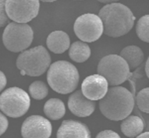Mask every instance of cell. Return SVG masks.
<instances>
[{
  "label": "cell",
  "instance_id": "obj_14",
  "mask_svg": "<svg viewBox=\"0 0 149 138\" xmlns=\"http://www.w3.org/2000/svg\"><path fill=\"white\" fill-rule=\"evenodd\" d=\"M70 40L68 34L62 30L52 32L47 38L46 44L48 49L55 54H61L70 46Z\"/></svg>",
  "mask_w": 149,
  "mask_h": 138
},
{
  "label": "cell",
  "instance_id": "obj_20",
  "mask_svg": "<svg viewBox=\"0 0 149 138\" xmlns=\"http://www.w3.org/2000/svg\"><path fill=\"white\" fill-rule=\"evenodd\" d=\"M148 15H145L141 16L136 24V31L138 37L142 41L148 43Z\"/></svg>",
  "mask_w": 149,
  "mask_h": 138
},
{
  "label": "cell",
  "instance_id": "obj_18",
  "mask_svg": "<svg viewBox=\"0 0 149 138\" xmlns=\"http://www.w3.org/2000/svg\"><path fill=\"white\" fill-rule=\"evenodd\" d=\"M44 112L52 120H58L62 118L66 112L63 102L58 98L48 99L44 106Z\"/></svg>",
  "mask_w": 149,
  "mask_h": 138
},
{
  "label": "cell",
  "instance_id": "obj_6",
  "mask_svg": "<svg viewBox=\"0 0 149 138\" xmlns=\"http://www.w3.org/2000/svg\"><path fill=\"white\" fill-rule=\"evenodd\" d=\"M97 72L107 80L110 85L122 84L130 75L127 63L117 54H109L102 57L98 64Z\"/></svg>",
  "mask_w": 149,
  "mask_h": 138
},
{
  "label": "cell",
  "instance_id": "obj_2",
  "mask_svg": "<svg viewBox=\"0 0 149 138\" xmlns=\"http://www.w3.org/2000/svg\"><path fill=\"white\" fill-rule=\"evenodd\" d=\"M134 105L133 94L126 88L111 87L100 99L101 112L107 118L115 121L123 120L132 112Z\"/></svg>",
  "mask_w": 149,
  "mask_h": 138
},
{
  "label": "cell",
  "instance_id": "obj_17",
  "mask_svg": "<svg viewBox=\"0 0 149 138\" xmlns=\"http://www.w3.org/2000/svg\"><path fill=\"white\" fill-rule=\"evenodd\" d=\"M69 57L76 63H83L91 55V50L87 44L82 41L73 42L69 47Z\"/></svg>",
  "mask_w": 149,
  "mask_h": 138
},
{
  "label": "cell",
  "instance_id": "obj_12",
  "mask_svg": "<svg viewBox=\"0 0 149 138\" xmlns=\"http://www.w3.org/2000/svg\"><path fill=\"white\" fill-rule=\"evenodd\" d=\"M68 108L72 113L79 117H87L95 110V103L86 98L81 90L72 93L68 102Z\"/></svg>",
  "mask_w": 149,
  "mask_h": 138
},
{
  "label": "cell",
  "instance_id": "obj_21",
  "mask_svg": "<svg viewBox=\"0 0 149 138\" xmlns=\"http://www.w3.org/2000/svg\"><path fill=\"white\" fill-rule=\"evenodd\" d=\"M148 94L149 89L147 87L139 92L136 96V103L138 108L141 111L147 113L149 112Z\"/></svg>",
  "mask_w": 149,
  "mask_h": 138
},
{
  "label": "cell",
  "instance_id": "obj_29",
  "mask_svg": "<svg viewBox=\"0 0 149 138\" xmlns=\"http://www.w3.org/2000/svg\"><path fill=\"white\" fill-rule=\"evenodd\" d=\"M39 1H41L44 2H52L56 1V0H39Z\"/></svg>",
  "mask_w": 149,
  "mask_h": 138
},
{
  "label": "cell",
  "instance_id": "obj_25",
  "mask_svg": "<svg viewBox=\"0 0 149 138\" xmlns=\"http://www.w3.org/2000/svg\"><path fill=\"white\" fill-rule=\"evenodd\" d=\"M6 78L4 73L0 71V92L5 88L6 84Z\"/></svg>",
  "mask_w": 149,
  "mask_h": 138
},
{
  "label": "cell",
  "instance_id": "obj_9",
  "mask_svg": "<svg viewBox=\"0 0 149 138\" xmlns=\"http://www.w3.org/2000/svg\"><path fill=\"white\" fill-rule=\"evenodd\" d=\"M6 12L13 22L26 23L35 18L39 12V0H6Z\"/></svg>",
  "mask_w": 149,
  "mask_h": 138
},
{
  "label": "cell",
  "instance_id": "obj_23",
  "mask_svg": "<svg viewBox=\"0 0 149 138\" xmlns=\"http://www.w3.org/2000/svg\"><path fill=\"white\" fill-rule=\"evenodd\" d=\"M95 138H120L119 135L111 130H105L100 132Z\"/></svg>",
  "mask_w": 149,
  "mask_h": 138
},
{
  "label": "cell",
  "instance_id": "obj_19",
  "mask_svg": "<svg viewBox=\"0 0 149 138\" xmlns=\"http://www.w3.org/2000/svg\"><path fill=\"white\" fill-rule=\"evenodd\" d=\"M29 91L31 96L37 100L44 99L48 93L47 85L41 81H36L32 82L29 86Z\"/></svg>",
  "mask_w": 149,
  "mask_h": 138
},
{
  "label": "cell",
  "instance_id": "obj_4",
  "mask_svg": "<svg viewBox=\"0 0 149 138\" xmlns=\"http://www.w3.org/2000/svg\"><path fill=\"white\" fill-rule=\"evenodd\" d=\"M49 53L42 46L23 51L17 57L16 66L22 75L38 77L43 74L50 65Z\"/></svg>",
  "mask_w": 149,
  "mask_h": 138
},
{
  "label": "cell",
  "instance_id": "obj_30",
  "mask_svg": "<svg viewBox=\"0 0 149 138\" xmlns=\"http://www.w3.org/2000/svg\"><path fill=\"white\" fill-rule=\"evenodd\" d=\"M74 1H81V0H74Z\"/></svg>",
  "mask_w": 149,
  "mask_h": 138
},
{
  "label": "cell",
  "instance_id": "obj_22",
  "mask_svg": "<svg viewBox=\"0 0 149 138\" xmlns=\"http://www.w3.org/2000/svg\"><path fill=\"white\" fill-rule=\"evenodd\" d=\"M6 0H0V27L5 26L9 20L5 9Z\"/></svg>",
  "mask_w": 149,
  "mask_h": 138
},
{
  "label": "cell",
  "instance_id": "obj_3",
  "mask_svg": "<svg viewBox=\"0 0 149 138\" xmlns=\"http://www.w3.org/2000/svg\"><path fill=\"white\" fill-rule=\"evenodd\" d=\"M47 79L54 91L59 94H67L76 88L79 74L73 64L67 61L59 60L49 65Z\"/></svg>",
  "mask_w": 149,
  "mask_h": 138
},
{
  "label": "cell",
  "instance_id": "obj_10",
  "mask_svg": "<svg viewBox=\"0 0 149 138\" xmlns=\"http://www.w3.org/2000/svg\"><path fill=\"white\" fill-rule=\"evenodd\" d=\"M51 122L40 115H31L23 122L21 127L23 138H49L52 133Z\"/></svg>",
  "mask_w": 149,
  "mask_h": 138
},
{
  "label": "cell",
  "instance_id": "obj_24",
  "mask_svg": "<svg viewBox=\"0 0 149 138\" xmlns=\"http://www.w3.org/2000/svg\"><path fill=\"white\" fill-rule=\"evenodd\" d=\"M8 120L6 117L0 112V136L3 134L8 129Z\"/></svg>",
  "mask_w": 149,
  "mask_h": 138
},
{
  "label": "cell",
  "instance_id": "obj_1",
  "mask_svg": "<svg viewBox=\"0 0 149 138\" xmlns=\"http://www.w3.org/2000/svg\"><path fill=\"white\" fill-rule=\"evenodd\" d=\"M102 20L104 33L112 37L127 34L133 27L135 16L126 5L118 2L107 4L98 13Z\"/></svg>",
  "mask_w": 149,
  "mask_h": 138
},
{
  "label": "cell",
  "instance_id": "obj_16",
  "mask_svg": "<svg viewBox=\"0 0 149 138\" xmlns=\"http://www.w3.org/2000/svg\"><path fill=\"white\" fill-rule=\"evenodd\" d=\"M120 56L127 63L129 69H134L139 66L144 60V54L141 49L135 45L125 47L120 53Z\"/></svg>",
  "mask_w": 149,
  "mask_h": 138
},
{
  "label": "cell",
  "instance_id": "obj_27",
  "mask_svg": "<svg viewBox=\"0 0 149 138\" xmlns=\"http://www.w3.org/2000/svg\"><path fill=\"white\" fill-rule=\"evenodd\" d=\"M98 1L104 3V4H110V3H113V2H116L117 1L119 0H97Z\"/></svg>",
  "mask_w": 149,
  "mask_h": 138
},
{
  "label": "cell",
  "instance_id": "obj_7",
  "mask_svg": "<svg viewBox=\"0 0 149 138\" xmlns=\"http://www.w3.org/2000/svg\"><path fill=\"white\" fill-rule=\"evenodd\" d=\"M33 36V30L28 24L13 22L5 28L2 40L8 50L17 53L23 51L30 46Z\"/></svg>",
  "mask_w": 149,
  "mask_h": 138
},
{
  "label": "cell",
  "instance_id": "obj_28",
  "mask_svg": "<svg viewBox=\"0 0 149 138\" xmlns=\"http://www.w3.org/2000/svg\"><path fill=\"white\" fill-rule=\"evenodd\" d=\"M148 58H147V61H146V65H145V67H144V68H145V72H146V75L147 77L148 78V70H149V67H148Z\"/></svg>",
  "mask_w": 149,
  "mask_h": 138
},
{
  "label": "cell",
  "instance_id": "obj_5",
  "mask_svg": "<svg viewBox=\"0 0 149 138\" xmlns=\"http://www.w3.org/2000/svg\"><path fill=\"white\" fill-rule=\"evenodd\" d=\"M30 105L29 94L19 87H10L0 95V109L9 117L16 118L22 116L27 112Z\"/></svg>",
  "mask_w": 149,
  "mask_h": 138
},
{
  "label": "cell",
  "instance_id": "obj_13",
  "mask_svg": "<svg viewBox=\"0 0 149 138\" xmlns=\"http://www.w3.org/2000/svg\"><path fill=\"white\" fill-rule=\"evenodd\" d=\"M56 138H91L88 127L75 120H65L59 127Z\"/></svg>",
  "mask_w": 149,
  "mask_h": 138
},
{
  "label": "cell",
  "instance_id": "obj_11",
  "mask_svg": "<svg viewBox=\"0 0 149 138\" xmlns=\"http://www.w3.org/2000/svg\"><path fill=\"white\" fill-rule=\"evenodd\" d=\"M108 89L107 80L100 74H93L87 77L81 84V91L83 95L91 101L102 99Z\"/></svg>",
  "mask_w": 149,
  "mask_h": 138
},
{
  "label": "cell",
  "instance_id": "obj_15",
  "mask_svg": "<svg viewBox=\"0 0 149 138\" xmlns=\"http://www.w3.org/2000/svg\"><path fill=\"white\" fill-rule=\"evenodd\" d=\"M144 129L143 120L137 116L130 115L123 119L120 129L122 133L129 137H134L141 134Z\"/></svg>",
  "mask_w": 149,
  "mask_h": 138
},
{
  "label": "cell",
  "instance_id": "obj_8",
  "mask_svg": "<svg viewBox=\"0 0 149 138\" xmlns=\"http://www.w3.org/2000/svg\"><path fill=\"white\" fill-rule=\"evenodd\" d=\"M73 30L76 36L83 42H94L104 33L101 19L94 13H87L79 16L75 20Z\"/></svg>",
  "mask_w": 149,
  "mask_h": 138
},
{
  "label": "cell",
  "instance_id": "obj_26",
  "mask_svg": "<svg viewBox=\"0 0 149 138\" xmlns=\"http://www.w3.org/2000/svg\"><path fill=\"white\" fill-rule=\"evenodd\" d=\"M148 135H149V133L148 132H146L144 133H143L138 135L136 138H148Z\"/></svg>",
  "mask_w": 149,
  "mask_h": 138
}]
</instances>
